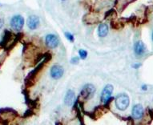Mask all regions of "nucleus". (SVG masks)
<instances>
[{"label":"nucleus","instance_id":"obj_10","mask_svg":"<svg viewBox=\"0 0 153 125\" xmlns=\"http://www.w3.org/2000/svg\"><path fill=\"white\" fill-rule=\"evenodd\" d=\"M75 95L74 92L71 90H68V92L66 93L65 98H64V103L66 105L72 106L75 103Z\"/></svg>","mask_w":153,"mask_h":125},{"label":"nucleus","instance_id":"obj_18","mask_svg":"<svg viewBox=\"0 0 153 125\" xmlns=\"http://www.w3.org/2000/svg\"><path fill=\"white\" fill-rule=\"evenodd\" d=\"M140 66H141L140 63H136V64H134V65H133V68H135V69H137V68H140Z\"/></svg>","mask_w":153,"mask_h":125},{"label":"nucleus","instance_id":"obj_15","mask_svg":"<svg viewBox=\"0 0 153 125\" xmlns=\"http://www.w3.org/2000/svg\"><path fill=\"white\" fill-rule=\"evenodd\" d=\"M65 36L66 38L68 39L69 41H71V42H74V36H73L71 33L69 32H66L65 33Z\"/></svg>","mask_w":153,"mask_h":125},{"label":"nucleus","instance_id":"obj_2","mask_svg":"<svg viewBox=\"0 0 153 125\" xmlns=\"http://www.w3.org/2000/svg\"><path fill=\"white\" fill-rule=\"evenodd\" d=\"M95 92V86L92 84H86L83 88L82 91H81L80 95L79 97V100L81 101H87V100H90L94 96Z\"/></svg>","mask_w":153,"mask_h":125},{"label":"nucleus","instance_id":"obj_16","mask_svg":"<svg viewBox=\"0 0 153 125\" xmlns=\"http://www.w3.org/2000/svg\"><path fill=\"white\" fill-rule=\"evenodd\" d=\"M33 115V111L31 109H29L25 112V115H24V117H29L30 115Z\"/></svg>","mask_w":153,"mask_h":125},{"label":"nucleus","instance_id":"obj_14","mask_svg":"<svg viewBox=\"0 0 153 125\" xmlns=\"http://www.w3.org/2000/svg\"><path fill=\"white\" fill-rule=\"evenodd\" d=\"M79 57L82 60H85L87 56H88V52L84 50H79Z\"/></svg>","mask_w":153,"mask_h":125},{"label":"nucleus","instance_id":"obj_11","mask_svg":"<svg viewBox=\"0 0 153 125\" xmlns=\"http://www.w3.org/2000/svg\"><path fill=\"white\" fill-rule=\"evenodd\" d=\"M13 34L10 31H9L8 30H6L4 31V35H3V38L1 43H0V46L3 47V48H6L7 46L10 43V42L11 41V39H12Z\"/></svg>","mask_w":153,"mask_h":125},{"label":"nucleus","instance_id":"obj_21","mask_svg":"<svg viewBox=\"0 0 153 125\" xmlns=\"http://www.w3.org/2000/svg\"><path fill=\"white\" fill-rule=\"evenodd\" d=\"M152 40H153V32H152Z\"/></svg>","mask_w":153,"mask_h":125},{"label":"nucleus","instance_id":"obj_6","mask_svg":"<svg viewBox=\"0 0 153 125\" xmlns=\"http://www.w3.org/2000/svg\"><path fill=\"white\" fill-rule=\"evenodd\" d=\"M113 86L111 84H108L105 86V88H103V92L101 93V102L105 103L107 100H108L111 96V94L113 92Z\"/></svg>","mask_w":153,"mask_h":125},{"label":"nucleus","instance_id":"obj_12","mask_svg":"<svg viewBox=\"0 0 153 125\" xmlns=\"http://www.w3.org/2000/svg\"><path fill=\"white\" fill-rule=\"evenodd\" d=\"M134 51L136 55H143L146 51L145 45L143 44L142 41H138L135 43L134 46Z\"/></svg>","mask_w":153,"mask_h":125},{"label":"nucleus","instance_id":"obj_8","mask_svg":"<svg viewBox=\"0 0 153 125\" xmlns=\"http://www.w3.org/2000/svg\"><path fill=\"white\" fill-rule=\"evenodd\" d=\"M39 25V19L36 15H31L28 18L27 26L30 30H35Z\"/></svg>","mask_w":153,"mask_h":125},{"label":"nucleus","instance_id":"obj_1","mask_svg":"<svg viewBox=\"0 0 153 125\" xmlns=\"http://www.w3.org/2000/svg\"><path fill=\"white\" fill-rule=\"evenodd\" d=\"M51 59V55L49 54V53H46L45 57H44V59L42 60V62H39V65H38L37 67H36V68H35V69L27 75V77L26 78V85L28 86V87H30V86L33 85V84L35 83V78H36V76L39 75V73L40 72V71L43 70V67H44V65L46 64V62H48Z\"/></svg>","mask_w":153,"mask_h":125},{"label":"nucleus","instance_id":"obj_20","mask_svg":"<svg viewBox=\"0 0 153 125\" xmlns=\"http://www.w3.org/2000/svg\"><path fill=\"white\" fill-rule=\"evenodd\" d=\"M142 89H143V90H147V86L143 85V87H142Z\"/></svg>","mask_w":153,"mask_h":125},{"label":"nucleus","instance_id":"obj_7","mask_svg":"<svg viewBox=\"0 0 153 125\" xmlns=\"http://www.w3.org/2000/svg\"><path fill=\"white\" fill-rule=\"evenodd\" d=\"M63 68L59 65H54L52 66V68L51 69V76L55 79V80H59L60 79L63 75Z\"/></svg>","mask_w":153,"mask_h":125},{"label":"nucleus","instance_id":"obj_19","mask_svg":"<svg viewBox=\"0 0 153 125\" xmlns=\"http://www.w3.org/2000/svg\"><path fill=\"white\" fill-rule=\"evenodd\" d=\"M3 21H2V19H0V28H2V26H3Z\"/></svg>","mask_w":153,"mask_h":125},{"label":"nucleus","instance_id":"obj_13","mask_svg":"<svg viewBox=\"0 0 153 125\" xmlns=\"http://www.w3.org/2000/svg\"><path fill=\"white\" fill-rule=\"evenodd\" d=\"M108 33V27L106 23H101L99 26L98 28V34L99 36L100 37H105Z\"/></svg>","mask_w":153,"mask_h":125},{"label":"nucleus","instance_id":"obj_17","mask_svg":"<svg viewBox=\"0 0 153 125\" xmlns=\"http://www.w3.org/2000/svg\"><path fill=\"white\" fill-rule=\"evenodd\" d=\"M71 63H74V64H77L79 62V57L72 58L71 60Z\"/></svg>","mask_w":153,"mask_h":125},{"label":"nucleus","instance_id":"obj_5","mask_svg":"<svg viewBox=\"0 0 153 125\" xmlns=\"http://www.w3.org/2000/svg\"><path fill=\"white\" fill-rule=\"evenodd\" d=\"M46 44L49 48H57L59 43V40L58 37L55 35L50 34L46 36Z\"/></svg>","mask_w":153,"mask_h":125},{"label":"nucleus","instance_id":"obj_4","mask_svg":"<svg viewBox=\"0 0 153 125\" xmlns=\"http://www.w3.org/2000/svg\"><path fill=\"white\" fill-rule=\"evenodd\" d=\"M24 25V19L21 15H15L10 20V27L15 31L22 30Z\"/></svg>","mask_w":153,"mask_h":125},{"label":"nucleus","instance_id":"obj_3","mask_svg":"<svg viewBox=\"0 0 153 125\" xmlns=\"http://www.w3.org/2000/svg\"><path fill=\"white\" fill-rule=\"evenodd\" d=\"M130 100L128 95L126 94H120L116 98V105L119 110H126L129 106Z\"/></svg>","mask_w":153,"mask_h":125},{"label":"nucleus","instance_id":"obj_9","mask_svg":"<svg viewBox=\"0 0 153 125\" xmlns=\"http://www.w3.org/2000/svg\"><path fill=\"white\" fill-rule=\"evenodd\" d=\"M143 108L141 104H136L132 108V116L134 119L139 120L143 117Z\"/></svg>","mask_w":153,"mask_h":125}]
</instances>
